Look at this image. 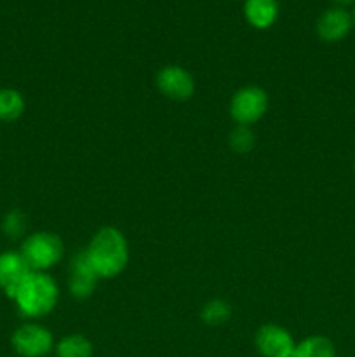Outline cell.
<instances>
[{
    "instance_id": "6da1fadb",
    "label": "cell",
    "mask_w": 355,
    "mask_h": 357,
    "mask_svg": "<svg viewBox=\"0 0 355 357\" xmlns=\"http://www.w3.org/2000/svg\"><path fill=\"white\" fill-rule=\"evenodd\" d=\"M84 253L100 279L117 278L129 264V243L117 227H101L90 237Z\"/></svg>"
},
{
    "instance_id": "7a4b0ae2",
    "label": "cell",
    "mask_w": 355,
    "mask_h": 357,
    "mask_svg": "<svg viewBox=\"0 0 355 357\" xmlns=\"http://www.w3.org/2000/svg\"><path fill=\"white\" fill-rule=\"evenodd\" d=\"M13 302L23 319H44L58 305L59 286L49 272H30L14 293Z\"/></svg>"
},
{
    "instance_id": "3957f363",
    "label": "cell",
    "mask_w": 355,
    "mask_h": 357,
    "mask_svg": "<svg viewBox=\"0 0 355 357\" xmlns=\"http://www.w3.org/2000/svg\"><path fill=\"white\" fill-rule=\"evenodd\" d=\"M19 253L31 272H49L65 257V244L58 234L38 230L21 241Z\"/></svg>"
},
{
    "instance_id": "277c9868",
    "label": "cell",
    "mask_w": 355,
    "mask_h": 357,
    "mask_svg": "<svg viewBox=\"0 0 355 357\" xmlns=\"http://www.w3.org/2000/svg\"><path fill=\"white\" fill-rule=\"evenodd\" d=\"M10 347L19 357H47L54 352L52 331L38 321H24L10 335Z\"/></svg>"
},
{
    "instance_id": "5b68a950",
    "label": "cell",
    "mask_w": 355,
    "mask_h": 357,
    "mask_svg": "<svg viewBox=\"0 0 355 357\" xmlns=\"http://www.w3.org/2000/svg\"><path fill=\"white\" fill-rule=\"evenodd\" d=\"M268 105H270V100H268L267 91L263 87L251 84V86L240 87L232 94L228 112L233 122H237V126L251 128L267 115Z\"/></svg>"
},
{
    "instance_id": "8992f818",
    "label": "cell",
    "mask_w": 355,
    "mask_h": 357,
    "mask_svg": "<svg viewBox=\"0 0 355 357\" xmlns=\"http://www.w3.org/2000/svg\"><path fill=\"white\" fill-rule=\"evenodd\" d=\"M155 86L162 96L173 101H188L195 94V79L184 66L166 65L157 72Z\"/></svg>"
},
{
    "instance_id": "52a82bcc",
    "label": "cell",
    "mask_w": 355,
    "mask_h": 357,
    "mask_svg": "<svg viewBox=\"0 0 355 357\" xmlns=\"http://www.w3.org/2000/svg\"><path fill=\"white\" fill-rule=\"evenodd\" d=\"M254 347L263 357H296V342L291 331L281 324L268 323L258 328L254 335Z\"/></svg>"
},
{
    "instance_id": "ba28073f",
    "label": "cell",
    "mask_w": 355,
    "mask_h": 357,
    "mask_svg": "<svg viewBox=\"0 0 355 357\" xmlns=\"http://www.w3.org/2000/svg\"><path fill=\"white\" fill-rule=\"evenodd\" d=\"M354 28V20L352 13H348L345 7H329L319 16L315 24L317 35L320 40L327 44H336L343 38L348 37V33Z\"/></svg>"
},
{
    "instance_id": "9c48e42d",
    "label": "cell",
    "mask_w": 355,
    "mask_h": 357,
    "mask_svg": "<svg viewBox=\"0 0 355 357\" xmlns=\"http://www.w3.org/2000/svg\"><path fill=\"white\" fill-rule=\"evenodd\" d=\"M30 267L21 257L19 250L0 251V291L13 300L14 293L21 286V282L30 274Z\"/></svg>"
},
{
    "instance_id": "30bf717a",
    "label": "cell",
    "mask_w": 355,
    "mask_h": 357,
    "mask_svg": "<svg viewBox=\"0 0 355 357\" xmlns=\"http://www.w3.org/2000/svg\"><path fill=\"white\" fill-rule=\"evenodd\" d=\"M100 278L94 272L93 265L87 260L86 253L80 251L73 257L72 264H70V278H68V291L73 298L86 300L96 289Z\"/></svg>"
},
{
    "instance_id": "8fae6325",
    "label": "cell",
    "mask_w": 355,
    "mask_h": 357,
    "mask_svg": "<svg viewBox=\"0 0 355 357\" xmlns=\"http://www.w3.org/2000/svg\"><path fill=\"white\" fill-rule=\"evenodd\" d=\"M244 16L256 30H268L278 17L277 0H244Z\"/></svg>"
},
{
    "instance_id": "7c38bea8",
    "label": "cell",
    "mask_w": 355,
    "mask_h": 357,
    "mask_svg": "<svg viewBox=\"0 0 355 357\" xmlns=\"http://www.w3.org/2000/svg\"><path fill=\"white\" fill-rule=\"evenodd\" d=\"M26 101L21 91L14 87H0V122L10 124L23 117Z\"/></svg>"
},
{
    "instance_id": "4fadbf2b",
    "label": "cell",
    "mask_w": 355,
    "mask_h": 357,
    "mask_svg": "<svg viewBox=\"0 0 355 357\" xmlns=\"http://www.w3.org/2000/svg\"><path fill=\"white\" fill-rule=\"evenodd\" d=\"M296 357H338L334 342L324 335H310L296 344Z\"/></svg>"
},
{
    "instance_id": "5bb4252c",
    "label": "cell",
    "mask_w": 355,
    "mask_h": 357,
    "mask_svg": "<svg viewBox=\"0 0 355 357\" xmlns=\"http://www.w3.org/2000/svg\"><path fill=\"white\" fill-rule=\"evenodd\" d=\"M56 357H93L94 345L86 335L72 333L56 342Z\"/></svg>"
},
{
    "instance_id": "9a60e30c",
    "label": "cell",
    "mask_w": 355,
    "mask_h": 357,
    "mask_svg": "<svg viewBox=\"0 0 355 357\" xmlns=\"http://www.w3.org/2000/svg\"><path fill=\"white\" fill-rule=\"evenodd\" d=\"M232 305L223 298H212L200 310L202 323L207 326H223L232 317Z\"/></svg>"
},
{
    "instance_id": "2e32d148",
    "label": "cell",
    "mask_w": 355,
    "mask_h": 357,
    "mask_svg": "<svg viewBox=\"0 0 355 357\" xmlns=\"http://www.w3.org/2000/svg\"><path fill=\"white\" fill-rule=\"evenodd\" d=\"M26 229H28V218L19 208H13L2 216V222H0V230H2L3 236L10 241L24 239L26 237Z\"/></svg>"
},
{
    "instance_id": "e0dca14e",
    "label": "cell",
    "mask_w": 355,
    "mask_h": 357,
    "mask_svg": "<svg viewBox=\"0 0 355 357\" xmlns=\"http://www.w3.org/2000/svg\"><path fill=\"white\" fill-rule=\"evenodd\" d=\"M254 143H256V138H254L253 129L247 128V126H235L230 131L228 145L235 153H240V155L249 153L254 149Z\"/></svg>"
},
{
    "instance_id": "ac0fdd59",
    "label": "cell",
    "mask_w": 355,
    "mask_h": 357,
    "mask_svg": "<svg viewBox=\"0 0 355 357\" xmlns=\"http://www.w3.org/2000/svg\"><path fill=\"white\" fill-rule=\"evenodd\" d=\"M331 2L334 3V7H345V9H347V6L355 3V0H331Z\"/></svg>"
},
{
    "instance_id": "d6986e66",
    "label": "cell",
    "mask_w": 355,
    "mask_h": 357,
    "mask_svg": "<svg viewBox=\"0 0 355 357\" xmlns=\"http://www.w3.org/2000/svg\"><path fill=\"white\" fill-rule=\"evenodd\" d=\"M352 20H354V26H355V6H354V10H352Z\"/></svg>"
},
{
    "instance_id": "ffe728a7",
    "label": "cell",
    "mask_w": 355,
    "mask_h": 357,
    "mask_svg": "<svg viewBox=\"0 0 355 357\" xmlns=\"http://www.w3.org/2000/svg\"><path fill=\"white\" fill-rule=\"evenodd\" d=\"M354 169H355V160H354Z\"/></svg>"
}]
</instances>
